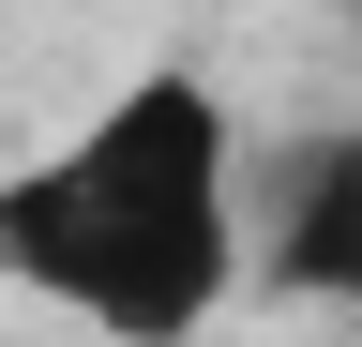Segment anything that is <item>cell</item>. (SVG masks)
<instances>
[{
	"label": "cell",
	"mask_w": 362,
	"mask_h": 347,
	"mask_svg": "<svg viewBox=\"0 0 362 347\" xmlns=\"http://www.w3.org/2000/svg\"><path fill=\"white\" fill-rule=\"evenodd\" d=\"M0 287L90 347H197L242 302V121L197 61H136L90 121L0 166Z\"/></svg>",
	"instance_id": "cell-1"
},
{
	"label": "cell",
	"mask_w": 362,
	"mask_h": 347,
	"mask_svg": "<svg viewBox=\"0 0 362 347\" xmlns=\"http://www.w3.org/2000/svg\"><path fill=\"white\" fill-rule=\"evenodd\" d=\"M242 302L362 317V121H317L287 151H242Z\"/></svg>",
	"instance_id": "cell-2"
}]
</instances>
